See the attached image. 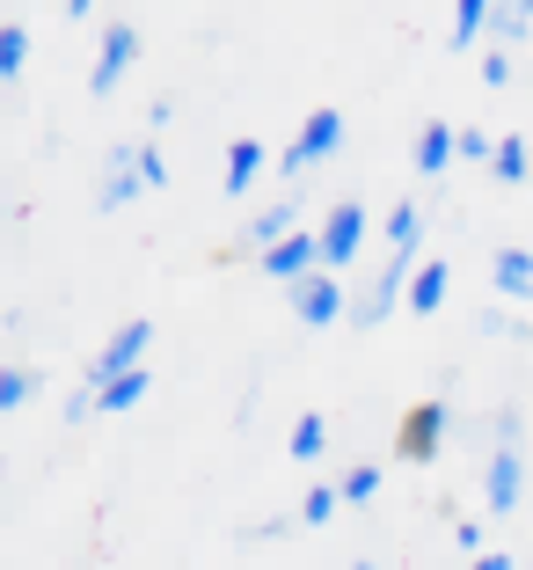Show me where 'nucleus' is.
Returning <instances> with one entry per match:
<instances>
[{
  "label": "nucleus",
  "mask_w": 533,
  "mask_h": 570,
  "mask_svg": "<svg viewBox=\"0 0 533 570\" xmlns=\"http://www.w3.org/2000/svg\"><path fill=\"white\" fill-rule=\"evenodd\" d=\"M344 147V118H336V110H307V125H300V139H293V147H285V176H307V168L315 161H329V154Z\"/></svg>",
  "instance_id": "nucleus-1"
},
{
  "label": "nucleus",
  "mask_w": 533,
  "mask_h": 570,
  "mask_svg": "<svg viewBox=\"0 0 533 570\" xmlns=\"http://www.w3.org/2000/svg\"><path fill=\"white\" fill-rule=\"evenodd\" d=\"M88 8H96V0H67V16H73V22H81V16H88Z\"/></svg>",
  "instance_id": "nucleus-28"
},
{
  "label": "nucleus",
  "mask_w": 533,
  "mask_h": 570,
  "mask_svg": "<svg viewBox=\"0 0 533 570\" xmlns=\"http://www.w3.org/2000/svg\"><path fill=\"white\" fill-rule=\"evenodd\" d=\"M264 271L270 278H285V285H300V278H315V271H329V256H322V235H285L278 249H264Z\"/></svg>",
  "instance_id": "nucleus-4"
},
{
  "label": "nucleus",
  "mask_w": 533,
  "mask_h": 570,
  "mask_svg": "<svg viewBox=\"0 0 533 570\" xmlns=\"http://www.w3.org/2000/svg\"><path fill=\"white\" fill-rule=\"evenodd\" d=\"M490 278H497V293H504V301H533V256H526V249H497Z\"/></svg>",
  "instance_id": "nucleus-13"
},
{
  "label": "nucleus",
  "mask_w": 533,
  "mask_h": 570,
  "mask_svg": "<svg viewBox=\"0 0 533 570\" xmlns=\"http://www.w3.org/2000/svg\"><path fill=\"white\" fill-rule=\"evenodd\" d=\"M96 403H102V410H132V403H147V366H132V373H117V381H102V387H96Z\"/></svg>",
  "instance_id": "nucleus-16"
},
{
  "label": "nucleus",
  "mask_w": 533,
  "mask_h": 570,
  "mask_svg": "<svg viewBox=\"0 0 533 570\" xmlns=\"http://www.w3.org/2000/svg\"><path fill=\"white\" fill-rule=\"evenodd\" d=\"M147 344H154V322H147V315H132V322H125V330H117V336H110V344H102L96 358H88V387L117 381V373H132Z\"/></svg>",
  "instance_id": "nucleus-3"
},
{
  "label": "nucleus",
  "mask_w": 533,
  "mask_h": 570,
  "mask_svg": "<svg viewBox=\"0 0 533 570\" xmlns=\"http://www.w3.org/2000/svg\"><path fill=\"white\" fill-rule=\"evenodd\" d=\"M293 315H300L307 330H329V322L344 315V285H336V271H315V278L293 285Z\"/></svg>",
  "instance_id": "nucleus-5"
},
{
  "label": "nucleus",
  "mask_w": 533,
  "mask_h": 570,
  "mask_svg": "<svg viewBox=\"0 0 533 570\" xmlns=\"http://www.w3.org/2000/svg\"><path fill=\"white\" fill-rule=\"evenodd\" d=\"M483 81H490V88L512 81V59H504V51H490V59H483Z\"/></svg>",
  "instance_id": "nucleus-26"
},
{
  "label": "nucleus",
  "mask_w": 533,
  "mask_h": 570,
  "mask_svg": "<svg viewBox=\"0 0 533 570\" xmlns=\"http://www.w3.org/2000/svg\"><path fill=\"white\" fill-rule=\"evenodd\" d=\"M132 59H139V30H132V22H110V30H102V45H96V73H88V88H96V96H110L117 73L132 67Z\"/></svg>",
  "instance_id": "nucleus-6"
},
{
  "label": "nucleus",
  "mask_w": 533,
  "mask_h": 570,
  "mask_svg": "<svg viewBox=\"0 0 533 570\" xmlns=\"http://www.w3.org/2000/svg\"><path fill=\"white\" fill-rule=\"evenodd\" d=\"M139 176H147V190H161V184H168V161H161V147H154V139L139 147Z\"/></svg>",
  "instance_id": "nucleus-24"
},
{
  "label": "nucleus",
  "mask_w": 533,
  "mask_h": 570,
  "mask_svg": "<svg viewBox=\"0 0 533 570\" xmlns=\"http://www.w3.org/2000/svg\"><path fill=\"white\" fill-rule=\"evenodd\" d=\"M453 154H461V132L453 125H424L417 132V176H446Z\"/></svg>",
  "instance_id": "nucleus-12"
},
{
  "label": "nucleus",
  "mask_w": 533,
  "mask_h": 570,
  "mask_svg": "<svg viewBox=\"0 0 533 570\" xmlns=\"http://www.w3.org/2000/svg\"><path fill=\"white\" fill-rule=\"evenodd\" d=\"M30 395H37V381H30L22 366H8V373H0V410H8V417H16V410L30 403Z\"/></svg>",
  "instance_id": "nucleus-21"
},
{
  "label": "nucleus",
  "mask_w": 533,
  "mask_h": 570,
  "mask_svg": "<svg viewBox=\"0 0 533 570\" xmlns=\"http://www.w3.org/2000/svg\"><path fill=\"white\" fill-rule=\"evenodd\" d=\"M519 490H526V461H519V446H497L483 461V498H490V512H512Z\"/></svg>",
  "instance_id": "nucleus-7"
},
{
  "label": "nucleus",
  "mask_w": 533,
  "mask_h": 570,
  "mask_svg": "<svg viewBox=\"0 0 533 570\" xmlns=\"http://www.w3.org/2000/svg\"><path fill=\"white\" fill-rule=\"evenodd\" d=\"M358 242H366V213H358V205H336V213L322 219V256H329V271H344L351 256H358Z\"/></svg>",
  "instance_id": "nucleus-8"
},
{
  "label": "nucleus",
  "mask_w": 533,
  "mask_h": 570,
  "mask_svg": "<svg viewBox=\"0 0 533 570\" xmlns=\"http://www.w3.org/2000/svg\"><path fill=\"white\" fill-rule=\"evenodd\" d=\"M490 176H497L504 190L526 184V139H497V161H490Z\"/></svg>",
  "instance_id": "nucleus-19"
},
{
  "label": "nucleus",
  "mask_w": 533,
  "mask_h": 570,
  "mask_svg": "<svg viewBox=\"0 0 533 570\" xmlns=\"http://www.w3.org/2000/svg\"><path fill=\"white\" fill-rule=\"evenodd\" d=\"M336 490H344V504H366L373 490H381V469H373V461H358V469H351V475H344Z\"/></svg>",
  "instance_id": "nucleus-23"
},
{
  "label": "nucleus",
  "mask_w": 533,
  "mask_h": 570,
  "mask_svg": "<svg viewBox=\"0 0 533 570\" xmlns=\"http://www.w3.org/2000/svg\"><path fill=\"white\" fill-rule=\"evenodd\" d=\"M533 22V0H497V16H490V37H526Z\"/></svg>",
  "instance_id": "nucleus-20"
},
{
  "label": "nucleus",
  "mask_w": 533,
  "mask_h": 570,
  "mask_svg": "<svg viewBox=\"0 0 533 570\" xmlns=\"http://www.w3.org/2000/svg\"><path fill=\"white\" fill-rule=\"evenodd\" d=\"M110 176H102V190H96V205L102 213H117V205L132 198V190H147V176H139V147H110Z\"/></svg>",
  "instance_id": "nucleus-9"
},
{
  "label": "nucleus",
  "mask_w": 533,
  "mask_h": 570,
  "mask_svg": "<svg viewBox=\"0 0 533 570\" xmlns=\"http://www.w3.org/2000/svg\"><path fill=\"white\" fill-rule=\"evenodd\" d=\"M285 446H293V461H322V446H329V424H322L315 410H307V417L293 424V432H285Z\"/></svg>",
  "instance_id": "nucleus-17"
},
{
  "label": "nucleus",
  "mask_w": 533,
  "mask_h": 570,
  "mask_svg": "<svg viewBox=\"0 0 533 570\" xmlns=\"http://www.w3.org/2000/svg\"><path fill=\"white\" fill-rule=\"evenodd\" d=\"M358 570H381V563H358Z\"/></svg>",
  "instance_id": "nucleus-29"
},
{
  "label": "nucleus",
  "mask_w": 533,
  "mask_h": 570,
  "mask_svg": "<svg viewBox=\"0 0 533 570\" xmlns=\"http://www.w3.org/2000/svg\"><path fill=\"white\" fill-rule=\"evenodd\" d=\"M336 504H344V490H336V483H315V490H307V504H300V520H307V527H322Z\"/></svg>",
  "instance_id": "nucleus-22"
},
{
  "label": "nucleus",
  "mask_w": 533,
  "mask_h": 570,
  "mask_svg": "<svg viewBox=\"0 0 533 570\" xmlns=\"http://www.w3.org/2000/svg\"><path fill=\"white\" fill-rule=\"evenodd\" d=\"M490 16H497V0H453V45H475V37L490 30Z\"/></svg>",
  "instance_id": "nucleus-15"
},
{
  "label": "nucleus",
  "mask_w": 533,
  "mask_h": 570,
  "mask_svg": "<svg viewBox=\"0 0 533 570\" xmlns=\"http://www.w3.org/2000/svg\"><path fill=\"white\" fill-rule=\"evenodd\" d=\"M285 235H300V213H293V205H270V213L249 219V242H256V249H278Z\"/></svg>",
  "instance_id": "nucleus-14"
},
{
  "label": "nucleus",
  "mask_w": 533,
  "mask_h": 570,
  "mask_svg": "<svg viewBox=\"0 0 533 570\" xmlns=\"http://www.w3.org/2000/svg\"><path fill=\"white\" fill-rule=\"evenodd\" d=\"M270 168V154H264V139H234L227 147V176H219V190L227 198H249V184Z\"/></svg>",
  "instance_id": "nucleus-10"
},
{
  "label": "nucleus",
  "mask_w": 533,
  "mask_h": 570,
  "mask_svg": "<svg viewBox=\"0 0 533 570\" xmlns=\"http://www.w3.org/2000/svg\"><path fill=\"white\" fill-rule=\"evenodd\" d=\"M461 154H467V161H497V139H490V132H461Z\"/></svg>",
  "instance_id": "nucleus-25"
},
{
  "label": "nucleus",
  "mask_w": 533,
  "mask_h": 570,
  "mask_svg": "<svg viewBox=\"0 0 533 570\" xmlns=\"http://www.w3.org/2000/svg\"><path fill=\"white\" fill-rule=\"evenodd\" d=\"M446 424H453V410L446 403H417L409 417H402V432H395V461H438V439H446Z\"/></svg>",
  "instance_id": "nucleus-2"
},
{
  "label": "nucleus",
  "mask_w": 533,
  "mask_h": 570,
  "mask_svg": "<svg viewBox=\"0 0 533 570\" xmlns=\"http://www.w3.org/2000/svg\"><path fill=\"white\" fill-rule=\"evenodd\" d=\"M446 285H453L446 256H424L417 278H409V307H417V315H438V307H446Z\"/></svg>",
  "instance_id": "nucleus-11"
},
{
  "label": "nucleus",
  "mask_w": 533,
  "mask_h": 570,
  "mask_svg": "<svg viewBox=\"0 0 533 570\" xmlns=\"http://www.w3.org/2000/svg\"><path fill=\"white\" fill-rule=\"evenodd\" d=\"M475 570H512V556H497V549H490V556H475Z\"/></svg>",
  "instance_id": "nucleus-27"
},
{
  "label": "nucleus",
  "mask_w": 533,
  "mask_h": 570,
  "mask_svg": "<svg viewBox=\"0 0 533 570\" xmlns=\"http://www.w3.org/2000/svg\"><path fill=\"white\" fill-rule=\"evenodd\" d=\"M22 67H30V30H22V22H8V30H0V81L16 88Z\"/></svg>",
  "instance_id": "nucleus-18"
}]
</instances>
